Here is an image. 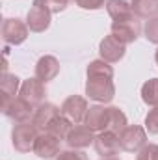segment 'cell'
I'll return each instance as SVG.
<instances>
[{"instance_id":"cell-1","label":"cell","mask_w":158,"mask_h":160,"mask_svg":"<svg viewBox=\"0 0 158 160\" xmlns=\"http://www.w3.org/2000/svg\"><path fill=\"white\" fill-rule=\"evenodd\" d=\"M37 136H39V130L36 128V125L32 121L17 123L13 127V130H11V143H13L15 151H19V153H30V151H34Z\"/></svg>"},{"instance_id":"cell-2","label":"cell","mask_w":158,"mask_h":160,"mask_svg":"<svg viewBox=\"0 0 158 160\" xmlns=\"http://www.w3.org/2000/svg\"><path fill=\"white\" fill-rule=\"evenodd\" d=\"M121 149L126 153H138L147 145V128L140 125H126L119 134Z\"/></svg>"},{"instance_id":"cell-3","label":"cell","mask_w":158,"mask_h":160,"mask_svg":"<svg viewBox=\"0 0 158 160\" xmlns=\"http://www.w3.org/2000/svg\"><path fill=\"white\" fill-rule=\"evenodd\" d=\"M86 95L97 102H112L116 97V84L112 78H87Z\"/></svg>"},{"instance_id":"cell-4","label":"cell","mask_w":158,"mask_h":160,"mask_svg":"<svg viewBox=\"0 0 158 160\" xmlns=\"http://www.w3.org/2000/svg\"><path fill=\"white\" fill-rule=\"evenodd\" d=\"M89 110V104H87V99L82 97V95H71L63 101V104L60 106V112L63 118L71 121L73 125H80L86 119V114Z\"/></svg>"},{"instance_id":"cell-5","label":"cell","mask_w":158,"mask_h":160,"mask_svg":"<svg viewBox=\"0 0 158 160\" xmlns=\"http://www.w3.org/2000/svg\"><path fill=\"white\" fill-rule=\"evenodd\" d=\"M28 32H30L28 24L17 17H9L2 22V39L7 45H13V47L22 45L28 39Z\"/></svg>"},{"instance_id":"cell-6","label":"cell","mask_w":158,"mask_h":160,"mask_svg":"<svg viewBox=\"0 0 158 160\" xmlns=\"http://www.w3.org/2000/svg\"><path fill=\"white\" fill-rule=\"evenodd\" d=\"M19 97H22L26 102H30L34 108H37L39 104H43V101H45V97H47V86H45V82L39 80L37 77L26 78L21 84Z\"/></svg>"},{"instance_id":"cell-7","label":"cell","mask_w":158,"mask_h":160,"mask_svg":"<svg viewBox=\"0 0 158 160\" xmlns=\"http://www.w3.org/2000/svg\"><path fill=\"white\" fill-rule=\"evenodd\" d=\"M60 138L54 136L52 132H39L37 140H36V145H34V153L43 160H50L56 158L62 151V145H60Z\"/></svg>"},{"instance_id":"cell-8","label":"cell","mask_w":158,"mask_h":160,"mask_svg":"<svg viewBox=\"0 0 158 160\" xmlns=\"http://www.w3.org/2000/svg\"><path fill=\"white\" fill-rule=\"evenodd\" d=\"M95 151L97 155H101L102 158H110V157H116L119 155L121 149V143H119V134L112 132V130H104V132H99L95 136Z\"/></svg>"},{"instance_id":"cell-9","label":"cell","mask_w":158,"mask_h":160,"mask_svg":"<svg viewBox=\"0 0 158 160\" xmlns=\"http://www.w3.org/2000/svg\"><path fill=\"white\" fill-rule=\"evenodd\" d=\"M2 110H4V116H6V118H9V119L15 121V123H24V121H28L30 118H34V112H36V108H34L30 102H26L22 97L11 99L7 104L2 106Z\"/></svg>"},{"instance_id":"cell-10","label":"cell","mask_w":158,"mask_h":160,"mask_svg":"<svg viewBox=\"0 0 158 160\" xmlns=\"http://www.w3.org/2000/svg\"><path fill=\"white\" fill-rule=\"evenodd\" d=\"M125 52H126V45L121 43L117 38H114L112 34L110 36H104V39H101V43H99L101 60H104L108 63H116L119 60H123Z\"/></svg>"},{"instance_id":"cell-11","label":"cell","mask_w":158,"mask_h":160,"mask_svg":"<svg viewBox=\"0 0 158 160\" xmlns=\"http://www.w3.org/2000/svg\"><path fill=\"white\" fill-rule=\"evenodd\" d=\"M110 30H112L110 34H112L114 38H117L121 43L130 45V43H134V41L140 38V34H141V24H140V21L130 19V21L112 22V28H110Z\"/></svg>"},{"instance_id":"cell-12","label":"cell","mask_w":158,"mask_h":160,"mask_svg":"<svg viewBox=\"0 0 158 160\" xmlns=\"http://www.w3.org/2000/svg\"><path fill=\"white\" fill-rule=\"evenodd\" d=\"M60 114H62V112H60V108H58L56 104H52V102H43V104H39V106L36 108L34 118H32V123L36 125V128H37L39 132H47L48 127L52 125V121L56 119Z\"/></svg>"},{"instance_id":"cell-13","label":"cell","mask_w":158,"mask_h":160,"mask_svg":"<svg viewBox=\"0 0 158 160\" xmlns=\"http://www.w3.org/2000/svg\"><path fill=\"white\" fill-rule=\"evenodd\" d=\"M26 24H28L30 32H36V34L45 32L50 26V11L39 4H32V8L28 9V15H26Z\"/></svg>"},{"instance_id":"cell-14","label":"cell","mask_w":158,"mask_h":160,"mask_svg":"<svg viewBox=\"0 0 158 160\" xmlns=\"http://www.w3.org/2000/svg\"><path fill=\"white\" fill-rule=\"evenodd\" d=\"M65 142L71 149H86L95 142V132L86 125H75Z\"/></svg>"},{"instance_id":"cell-15","label":"cell","mask_w":158,"mask_h":160,"mask_svg":"<svg viewBox=\"0 0 158 160\" xmlns=\"http://www.w3.org/2000/svg\"><path fill=\"white\" fill-rule=\"evenodd\" d=\"M84 125L89 127L93 132L108 130V106H102V104L89 106V110L86 114V119H84Z\"/></svg>"},{"instance_id":"cell-16","label":"cell","mask_w":158,"mask_h":160,"mask_svg":"<svg viewBox=\"0 0 158 160\" xmlns=\"http://www.w3.org/2000/svg\"><path fill=\"white\" fill-rule=\"evenodd\" d=\"M60 75V62L56 56H50V54H45L41 56L36 63V77L39 80H43L45 84L54 80Z\"/></svg>"},{"instance_id":"cell-17","label":"cell","mask_w":158,"mask_h":160,"mask_svg":"<svg viewBox=\"0 0 158 160\" xmlns=\"http://www.w3.org/2000/svg\"><path fill=\"white\" fill-rule=\"evenodd\" d=\"M106 11L112 17L114 22L121 21H130L134 19V11H132V4L126 0H108L106 2Z\"/></svg>"},{"instance_id":"cell-18","label":"cell","mask_w":158,"mask_h":160,"mask_svg":"<svg viewBox=\"0 0 158 160\" xmlns=\"http://www.w3.org/2000/svg\"><path fill=\"white\" fill-rule=\"evenodd\" d=\"M21 89V78L17 75L11 73H4L0 80V93H2V106L7 104L11 99H15V95Z\"/></svg>"},{"instance_id":"cell-19","label":"cell","mask_w":158,"mask_h":160,"mask_svg":"<svg viewBox=\"0 0 158 160\" xmlns=\"http://www.w3.org/2000/svg\"><path fill=\"white\" fill-rule=\"evenodd\" d=\"M132 11L140 19H155L158 17V0H132Z\"/></svg>"},{"instance_id":"cell-20","label":"cell","mask_w":158,"mask_h":160,"mask_svg":"<svg viewBox=\"0 0 158 160\" xmlns=\"http://www.w3.org/2000/svg\"><path fill=\"white\" fill-rule=\"evenodd\" d=\"M86 75L87 78H114V67L104 60H93L89 62Z\"/></svg>"},{"instance_id":"cell-21","label":"cell","mask_w":158,"mask_h":160,"mask_svg":"<svg viewBox=\"0 0 158 160\" xmlns=\"http://www.w3.org/2000/svg\"><path fill=\"white\" fill-rule=\"evenodd\" d=\"M128 125L126 116L123 110H119L117 106H108V130L121 134V130Z\"/></svg>"},{"instance_id":"cell-22","label":"cell","mask_w":158,"mask_h":160,"mask_svg":"<svg viewBox=\"0 0 158 160\" xmlns=\"http://www.w3.org/2000/svg\"><path fill=\"white\" fill-rule=\"evenodd\" d=\"M141 101L149 106H158V78L147 80L141 86Z\"/></svg>"},{"instance_id":"cell-23","label":"cell","mask_w":158,"mask_h":160,"mask_svg":"<svg viewBox=\"0 0 158 160\" xmlns=\"http://www.w3.org/2000/svg\"><path fill=\"white\" fill-rule=\"evenodd\" d=\"M71 128H73V123L67 119V118H63V116L60 114L56 119L52 121V125L48 127V132H52V134H54V136H58L60 140H65V138L69 136Z\"/></svg>"},{"instance_id":"cell-24","label":"cell","mask_w":158,"mask_h":160,"mask_svg":"<svg viewBox=\"0 0 158 160\" xmlns=\"http://www.w3.org/2000/svg\"><path fill=\"white\" fill-rule=\"evenodd\" d=\"M34 4H39L47 8L50 13H60L69 6V0H34Z\"/></svg>"},{"instance_id":"cell-25","label":"cell","mask_w":158,"mask_h":160,"mask_svg":"<svg viewBox=\"0 0 158 160\" xmlns=\"http://www.w3.org/2000/svg\"><path fill=\"white\" fill-rule=\"evenodd\" d=\"M145 128L149 134H158V106H153L145 116Z\"/></svg>"},{"instance_id":"cell-26","label":"cell","mask_w":158,"mask_h":160,"mask_svg":"<svg viewBox=\"0 0 158 160\" xmlns=\"http://www.w3.org/2000/svg\"><path fill=\"white\" fill-rule=\"evenodd\" d=\"M54 160H89V158L82 149H65V151H60V155Z\"/></svg>"},{"instance_id":"cell-27","label":"cell","mask_w":158,"mask_h":160,"mask_svg":"<svg viewBox=\"0 0 158 160\" xmlns=\"http://www.w3.org/2000/svg\"><path fill=\"white\" fill-rule=\"evenodd\" d=\"M138 160H158V145L147 143L141 151H138Z\"/></svg>"},{"instance_id":"cell-28","label":"cell","mask_w":158,"mask_h":160,"mask_svg":"<svg viewBox=\"0 0 158 160\" xmlns=\"http://www.w3.org/2000/svg\"><path fill=\"white\" fill-rule=\"evenodd\" d=\"M73 2H75L78 8H82V9H91V11H95V9L104 8L108 0H73Z\"/></svg>"},{"instance_id":"cell-29","label":"cell","mask_w":158,"mask_h":160,"mask_svg":"<svg viewBox=\"0 0 158 160\" xmlns=\"http://www.w3.org/2000/svg\"><path fill=\"white\" fill-rule=\"evenodd\" d=\"M101 160H121V158H117V157H110V158H101Z\"/></svg>"},{"instance_id":"cell-30","label":"cell","mask_w":158,"mask_h":160,"mask_svg":"<svg viewBox=\"0 0 158 160\" xmlns=\"http://www.w3.org/2000/svg\"><path fill=\"white\" fill-rule=\"evenodd\" d=\"M155 62H156V65H158V48H156V52H155Z\"/></svg>"}]
</instances>
